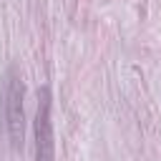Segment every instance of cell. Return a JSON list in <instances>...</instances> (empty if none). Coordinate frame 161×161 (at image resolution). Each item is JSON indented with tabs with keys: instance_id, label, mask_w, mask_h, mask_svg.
<instances>
[{
	"instance_id": "1",
	"label": "cell",
	"mask_w": 161,
	"mask_h": 161,
	"mask_svg": "<svg viewBox=\"0 0 161 161\" xmlns=\"http://www.w3.org/2000/svg\"><path fill=\"white\" fill-rule=\"evenodd\" d=\"M25 86L23 78L18 75V70L10 65L3 75V101H0V111H3V126L10 141V148H23L25 141Z\"/></svg>"
},
{
	"instance_id": "2",
	"label": "cell",
	"mask_w": 161,
	"mask_h": 161,
	"mask_svg": "<svg viewBox=\"0 0 161 161\" xmlns=\"http://www.w3.org/2000/svg\"><path fill=\"white\" fill-rule=\"evenodd\" d=\"M53 96L50 88H40L38 93V108H35V161H55V136H53Z\"/></svg>"
}]
</instances>
